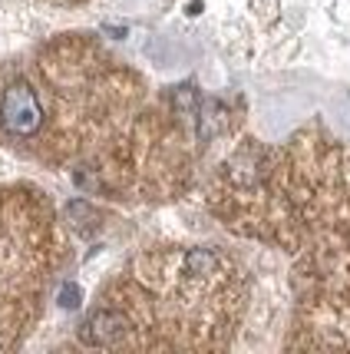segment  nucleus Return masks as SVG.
I'll use <instances>...</instances> for the list:
<instances>
[{"instance_id": "1", "label": "nucleus", "mask_w": 350, "mask_h": 354, "mask_svg": "<svg viewBox=\"0 0 350 354\" xmlns=\"http://www.w3.org/2000/svg\"><path fill=\"white\" fill-rule=\"evenodd\" d=\"M43 103L27 80H14L0 96V126L14 139H30L43 129Z\"/></svg>"}, {"instance_id": "2", "label": "nucleus", "mask_w": 350, "mask_h": 354, "mask_svg": "<svg viewBox=\"0 0 350 354\" xmlns=\"http://www.w3.org/2000/svg\"><path fill=\"white\" fill-rule=\"evenodd\" d=\"M60 305H63V308H77V305H79V288H77V285H63Z\"/></svg>"}]
</instances>
